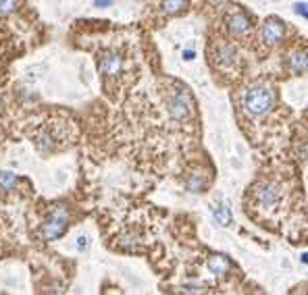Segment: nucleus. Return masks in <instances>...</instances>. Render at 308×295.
<instances>
[{"mask_svg": "<svg viewBox=\"0 0 308 295\" xmlns=\"http://www.w3.org/2000/svg\"><path fill=\"white\" fill-rule=\"evenodd\" d=\"M273 104H275V96H273V90L267 88V85H254L242 98V106L250 117L267 115L273 108Z\"/></svg>", "mask_w": 308, "mask_h": 295, "instance_id": "1", "label": "nucleus"}, {"mask_svg": "<svg viewBox=\"0 0 308 295\" xmlns=\"http://www.w3.org/2000/svg\"><path fill=\"white\" fill-rule=\"evenodd\" d=\"M69 227V212H67V208L65 206H55L52 208V212L48 214V219L42 222V237L46 239V241H55L58 237H63V233L67 231Z\"/></svg>", "mask_w": 308, "mask_h": 295, "instance_id": "2", "label": "nucleus"}, {"mask_svg": "<svg viewBox=\"0 0 308 295\" xmlns=\"http://www.w3.org/2000/svg\"><path fill=\"white\" fill-rule=\"evenodd\" d=\"M167 106H169V112L175 121H186L192 115V98L186 92V88H175L169 94V100H167Z\"/></svg>", "mask_w": 308, "mask_h": 295, "instance_id": "3", "label": "nucleus"}, {"mask_svg": "<svg viewBox=\"0 0 308 295\" xmlns=\"http://www.w3.org/2000/svg\"><path fill=\"white\" fill-rule=\"evenodd\" d=\"M125 69V58H123L119 52L111 50V52H104L102 58H100V71L107 79H115L123 73Z\"/></svg>", "mask_w": 308, "mask_h": 295, "instance_id": "4", "label": "nucleus"}, {"mask_svg": "<svg viewBox=\"0 0 308 295\" xmlns=\"http://www.w3.org/2000/svg\"><path fill=\"white\" fill-rule=\"evenodd\" d=\"M260 36H262V42H265V44L275 46V44H279V42L283 40L285 27H283V23H281L279 19H267L265 25H262Z\"/></svg>", "mask_w": 308, "mask_h": 295, "instance_id": "5", "label": "nucleus"}, {"mask_svg": "<svg viewBox=\"0 0 308 295\" xmlns=\"http://www.w3.org/2000/svg\"><path fill=\"white\" fill-rule=\"evenodd\" d=\"M250 27H252V23L248 19V15L242 13V11H235L227 17V29H229V33L235 38L246 36V33L250 31Z\"/></svg>", "mask_w": 308, "mask_h": 295, "instance_id": "6", "label": "nucleus"}, {"mask_svg": "<svg viewBox=\"0 0 308 295\" xmlns=\"http://www.w3.org/2000/svg\"><path fill=\"white\" fill-rule=\"evenodd\" d=\"M279 199V194H277V187L273 185H260L256 189V204L260 208H273L277 204Z\"/></svg>", "mask_w": 308, "mask_h": 295, "instance_id": "7", "label": "nucleus"}, {"mask_svg": "<svg viewBox=\"0 0 308 295\" xmlns=\"http://www.w3.org/2000/svg\"><path fill=\"white\" fill-rule=\"evenodd\" d=\"M206 266H208V270L213 272V274H217V276H223V274H227V272L231 270V262L225 256H221V254L210 256Z\"/></svg>", "mask_w": 308, "mask_h": 295, "instance_id": "8", "label": "nucleus"}, {"mask_svg": "<svg viewBox=\"0 0 308 295\" xmlns=\"http://www.w3.org/2000/svg\"><path fill=\"white\" fill-rule=\"evenodd\" d=\"M217 56H219V63H227V65H233L235 58H237V50L231 44H221L217 50Z\"/></svg>", "mask_w": 308, "mask_h": 295, "instance_id": "9", "label": "nucleus"}, {"mask_svg": "<svg viewBox=\"0 0 308 295\" xmlns=\"http://www.w3.org/2000/svg\"><path fill=\"white\" fill-rule=\"evenodd\" d=\"M213 212H215V219H217L219 224H223V227H229V224H231V212H229V208H227L225 204L215 206Z\"/></svg>", "mask_w": 308, "mask_h": 295, "instance_id": "10", "label": "nucleus"}, {"mask_svg": "<svg viewBox=\"0 0 308 295\" xmlns=\"http://www.w3.org/2000/svg\"><path fill=\"white\" fill-rule=\"evenodd\" d=\"M304 71H306V52L298 50V52H294V56H292V73L302 75Z\"/></svg>", "mask_w": 308, "mask_h": 295, "instance_id": "11", "label": "nucleus"}, {"mask_svg": "<svg viewBox=\"0 0 308 295\" xmlns=\"http://www.w3.org/2000/svg\"><path fill=\"white\" fill-rule=\"evenodd\" d=\"M186 0H163V13H167V15H177V13H181L183 8H186Z\"/></svg>", "mask_w": 308, "mask_h": 295, "instance_id": "12", "label": "nucleus"}, {"mask_svg": "<svg viewBox=\"0 0 308 295\" xmlns=\"http://www.w3.org/2000/svg\"><path fill=\"white\" fill-rule=\"evenodd\" d=\"M17 185H19V179L13 172H0V189L2 192H13Z\"/></svg>", "mask_w": 308, "mask_h": 295, "instance_id": "13", "label": "nucleus"}, {"mask_svg": "<svg viewBox=\"0 0 308 295\" xmlns=\"http://www.w3.org/2000/svg\"><path fill=\"white\" fill-rule=\"evenodd\" d=\"M186 187L190 189V192H202V189H204V179H202L200 175H192L186 181Z\"/></svg>", "mask_w": 308, "mask_h": 295, "instance_id": "14", "label": "nucleus"}, {"mask_svg": "<svg viewBox=\"0 0 308 295\" xmlns=\"http://www.w3.org/2000/svg\"><path fill=\"white\" fill-rule=\"evenodd\" d=\"M17 8V0H0V15H8Z\"/></svg>", "mask_w": 308, "mask_h": 295, "instance_id": "15", "label": "nucleus"}, {"mask_svg": "<svg viewBox=\"0 0 308 295\" xmlns=\"http://www.w3.org/2000/svg\"><path fill=\"white\" fill-rule=\"evenodd\" d=\"M94 4H96V6L107 8V6H111V4H112V0H94Z\"/></svg>", "mask_w": 308, "mask_h": 295, "instance_id": "16", "label": "nucleus"}, {"mask_svg": "<svg viewBox=\"0 0 308 295\" xmlns=\"http://www.w3.org/2000/svg\"><path fill=\"white\" fill-rule=\"evenodd\" d=\"M304 6H306L304 2H302V4H296V13H298V15H302L304 19H306V8H304Z\"/></svg>", "mask_w": 308, "mask_h": 295, "instance_id": "17", "label": "nucleus"}, {"mask_svg": "<svg viewBox=\"0 0 308 295\" xmlns=\"http://www.w3.org/2000/svg\"><path fill=\"white\" fill-rule=\"evenodd\" d=\"M183 58H186V60H192V58H194V52H192V50H186V52H183Z\"/></svg>", "mask_w": 308, "mask_h": 295, "instance_id": "18", "label": "nucleus"}, {"mask_svg": "<svg viewBox=\"0 0 308 295\" xmlns=\"http://www.w3.org/2000/svg\"><path fill=\"white\" fill-rule=\"evenodd\" d=\"M225 2H229V0H210V4H215V6H221Z\"/></svg>", "mask_w": 308, "mask_h": 295, "instance_id": "19", "label": "nucleus"}, {"mask_svg": "<svg viewBox=\"0 0 308 295\" xmlns=\"http://www.w3.org/2000/svg\"><path fill=\"white\" fill-rule=\"evenodd\" d=\"M87 246V241H85V237H79V249H84Z\"/></svg>", "mask_w": 308, "mask_h": 295, "instance_id": "20", "label": "nucleus"}]
</instances>
